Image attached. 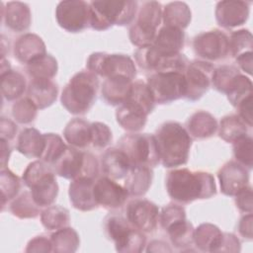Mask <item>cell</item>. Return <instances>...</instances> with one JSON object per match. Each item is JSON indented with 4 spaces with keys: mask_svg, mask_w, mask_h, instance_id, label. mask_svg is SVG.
<instances>
[{
    "mask_svg": "<svg viewBox=\"0 0 253 253\" xmlns=\"http://www.w3.org/2000/svg\"><path fill=\"white\" fill-rule=\"evenodd\" d=\"M166 190L172 200L182 204L210 199L216 194L215 181L211 173L187 168L174 169L167 174Z\"/></svg>",
    "mask_w": 253,
    "mask_h": 253,
    "instance_id": "6da1fadb",
    "label": "cell"
},
{
    "mask_svg": "<svg viewBox=\"0 0 253 253\" xmlns=\"http://www.w3.org/2000/svg\"><path fill=\"white\" fill-rule=\"evenodd\" d=\"M160 163L166 168H176L188 162L192 137L178 122L163 123L154 133Z\"/></svg>",
    "mask_w": 253,
    "mask_h": 253,
    "instance_id": "7a4b0ae2",
    "label": "cell"
},
{
    "mask_svg": "<svg viewBox=\"0 0 253 253\" xmlns=\"http://www.w3.org/2000/svg\"><path fill=\"white\" fill-rule=\"evenodd\" d=\"M99 80L89 70L75 73L62 90L60 101L62 106L73 115H84L97 99Z\"/></svg>",
    "mask_w": 253,
    "mask_h": 253,
    "instance_id": "3957f363",
    "label": "cell"
},
{
    "mask_svg": "<svg viewBox=\"0 0 253 253\" xmlns=\"http://www.w3.org/2000/svg\"><path fill=\"white\" fill-rule=\"evenodd\" d=\"M89 5V26L96 31H106L114 25L132 24L138 9V2L133 0L91 1Z\"/></svg>",
    "mask_w": 253,
    "mask_h": 253,
    "instance_id": "277c9868",
    "label": "cell"
},
{
    "mask_svg": "<svg viewBox=\"0 0 253 253\" xmlns=\"http://www.w3.org/2000/svg\"><path fill=\"white\" fill-rule=\"evenodd\" d=\"M104 231L115 243L116 250L124 253H139L144 250L146 237L126 217L119 214L108 215L104 220Z\"/></svg>",
    "mask_w": 253,
    "mask_h": 253,
    "instance_id": "5b68a950",
    "label": "cell"
},
{
    "mask_svg": "<svg viewBox=\"0 0 253 253\" xmlns=\"http://www.w3.org/2000/svg\"><path fill=\"white\" fill-rule=\"evenodd\" d=\"M162 6L157 1H144L137 9L136 20L128 30L130 42L140 47L153 44L162 21Z\"/></svg>",
    "mask_w": 253,
    "mask_h": 253,
    "instance_id": "8992f818",
    "label": "cell"
},
{
    "mask_svg": "<svg viewBox=\"0 0 253 253\" xmlns=\"http://www.w3.org/2000/svg\"><path fill=\"white\" fill-rule=\"evenodd\" d=\"M55 174L69 180L94 179L99 174L97 158L90 152L75 147H66L61 156L51 165Z\"/></svg>",
    "mask_w": 253,
    "mask_h": 253,
    "instance_id": "52a82bcc",
    "label": "cell"
},
{
    "mask_svg": "<svg viewBox=\"0 0 253 253\" xmlns=\"http://www.w3.org/2000/svg\"><path fill=\"white\" fill-rule=\"evenodd\" d=\"M118 148L126 155L131 168H152L160 163L155 137L152 134L127 133L120 138Z\"/></svg>",
    "mask_w": 253,
    "mask_h": 253,
    "instance_id": "ba28073f",
    "label": "cell"
},
{
    "mask_svg": "<svg viewBox=\"0 0 253 253\" xmlns=\"http://www.w3.org/2000/svg\"><path fill=\"white\" fill-rule=\"evenodd\" d=\"M86 66L90 72L104 78L123 76L132 80L136 76L134 61L123 53L93 52L89 55Z\"/></svg>",
    "mask_w": 253,
    "mask_h": 253,
    "instance_id": "9c48e42d",
    "label": "cell"
},
{
    "mask_svg": "<svg viewBox=\"0 0 253 253\" xmlns=\"http://www.w3.org/2000/svg\"><path fill=\"white\" fill-rule=\"evenodd\" d=\"M156 104H169L184 98L186 83L184 73L180 72H154L146 81Z\"/></svg>",
    "mask_w": 253,
    "mask_h": 253,
    "instance_id": "30bf717a",
    "label": "cell"
},
{
    "mask_svg": "<svg viewBox=\"0 0 253 253\" xmlns=\"http://www.w3.org/2000/svg\"><path fill=\"white\" fill-rule=\"evenodd\" d=\"M135 62L144 71L180 72L184 73L189 60L180 53L174 55H160L150 46L137 48L134 52Z\"/></svg>",
    "mask_w": 253,
    "mask_h": 253,
    "instance_id": "8fae6325",
    "label": "cell"
},
{
    "mask_svg": "<svg viewBox=\"0 0 253 253\" xmlns=\"http://www.w3.org/2000/svg\"><path fill=\"white\" fill-rule=\"evenodd\" d=\"M213 65L209 61L193 60L188 63L184 78L186 83L185 99L194 102L201 99L211 88Z\"/></svg>",
    "mask_w": 253,
    "mask_h": 253,
    "instance_id": "7c38bea8",
    "label": "cell"
},
{
    "mask_svg": "<svg viewBox=\"0 0 253 253\" xmlns=\"http://www.w3.org/2000/svg\"><path fill=\"white\" fill-rule=\"evenodd\" d=\"M90 5L83 0H66L57 4L56 22L69 33H79L89 26Z\"/></svg>",
    "mask_w": 253,
    "mask_h": 253,
    "instance_id": "4fadbf2b",
    "label": "cell"
},
{
    "mask_svg": "<svg viewBox=\"0 0 253 253\" xmlns=\"http://www.w3.org/2000/svg\"><path fill=\"white\" fill-rule=\"evenodd\" d=\"M193 48L195 53L205 60H220L229 53L228 37L219 30L203 32L194 38Z\"/></svg>",
    "mask_w": 253,
    "mask_h": 253,
    "instance_id": "5bb4252c",
    "label": "cell"
},
{
    "mask_svg": "<svg viewBox=\"0 0 253 253\" xmlns=\"http://www.w3.org/2000/svg\"><path fill=\"white\" fill-rule=\"evenodd\" d=\"M127 220L142 232H152L159 221L158 207L145 199L130 201L126 209Z\"/></svg>",
    "mask_w": 253,
    "mask_h": 253,
    "instance_id": "9a60e30c",
    "label": "cell"
},
{
    "mask_svg": "<svg viewBox=\"0 0 253 253\" xmlns=\"http://www.w3.org/2000/svg\"><path fill=\"white\" fill-rule=\"evenodd\" d=\"M220 191L225 196L235 197L249 186V170L237 161L226 162L217 172Z\"/></svg>",
    "mask_w": 253,
    "mask_h": 253,
    "instance_id": "2e32d148",
    "label": "cell"
},
{
    "mask_svg": "<svg viewBox=\"0 0 253 253\" xmlns=\"http://www.w3.org/2000/svg\"><path fill=\"white\" fill-rule=\"evenodd\" d=\"M94 193L98 205L111 210L122 208L129 196L125 187L107 176L95 181Z\"/></svg>",
    "mask_w": 253,
    "mask_h": 253,
    "instance_id": "e0dca14e",
    "label": "cell"
},
{
    "mask_svg": "<svg viewBox=\"0 0 253 253\" xmlns=\"http://www.w3.org/2000/svg\"><path fill=\"white\" fill-rule=\"evenodd\" d=\"M249 2L224 0L216 3L215 20L225 29H231L245 24L249 17Z\"/></svg>",
    "mask_w": 253,
    "mask_h": 253,
    "instance_id": "ac0fdd59",
    "label": "cell"
},
{
    "mask_svg": "<svg viewBox=\"0 0 253 253\" xmlns=\"http://www.w3.org/2000/svg\"><path fill=\"white\" fill-rule=\"evenodd\" d=\"M94 179L78 178L72 180L69 185L68 195L72 206L81 211H89L99 205L94 193Z\"/></svg>",
    "mask_w": 253,
    "mask_h": 253,
    "instance_id": "d6986e66",
    "label": "cell"
},
{
    "mask_svg": "<svg viewBox=\"0 0 253 253\" xmlns=\"http://www.w3.org/2000/svg\"><path fill=\"white\" fill-rule=\"evenodd\" d=\"M44 54H46L45 44L36 34H24L14 43V56L20 63L28 65Z\"/></svg>",
    "mask_w": 253,
    "mask_h": 253,
    "instance_id": "ffe728a7",
    "label": "cell"
},
{
    "mask_svg": "<svg viewBox=\"0 0 253 253\" xmlns=\"http://www.w3.org/2000/svg\"><path fill=\"white\" fill-rule=\"evenodd\" d=\"M2 19L5 26L13 32L27 31L32 22V14L28 4L20 1L2 3Z\"/></svg>",
    "mask_w": 253,
    "mask_h": 253,
    "instance_id": "44dd1931",
    "label": "cell"
},
{
    "mask_svg": "<svg viewBox=\"0 0 253 253\" xmlns=\"http://www.w3.org/2000/svg\"><path fill=\"white\" fill-rule=\"evenodd\" d=\"M185 43V33L183 30L163 26L157 32L152 47L160 55H174L180 53Z\"/></svg>",
    "mask_w": 253,
    "mask_h": 253,
    "instance_id": "7402d4cb",
    "label": "cell"
},
{
    "mask_svg": "<svg viewBox=\"0 0 253 253\" xmlns=\"http://www.w3.org/2000/svg\"><path fill=\"white\" fill-rule=\"evenodd\" d=\"M57 93L58 87L51 79H31L27 87V97L40 110L51 106L57 98Z\"/></svg>",
    "mask_w": 253,
    "mask_h": 253,
    "instance_id": "603a6c76",
    "label": "cell"
},
{
    "mask_svg": "<svg viewBox=\"0 0 253 253\" xmlns=\"http://www.w3.org/2000/svg\"><path fill=\"white\" fill-rule=\"evenodd\" d=\"M146 112L137 104L126 101L116 111L118 124L126 130L135 132L141 130L147 122Z\"/></svg>",
    "mask_w": 253,
    "mask_h": 253,
    "instance_id": "cb8c5ba5",
    "label": "cell"
},
{
    "mask_svg": "<svg viewBox=\"0 0 253 253\" xmlns=\"http://www.w3.org/2000/svg\"><path fill=\"white\" fill-rule=\"evenodd\" d=\"M131 86L132 80L126 77L106 78L102 84V98L108 105L121 106L127 100Z\"/></svg>",
    "mask_w": 253,
    "mask_h": 253,
    "instance_id": "d4e9b609",
    "label": "cell"
},
{
    "mask_svg": "<svg viewBox=\"0 0 253 253\" xmlns=\"http://www.w3.org/2000/svg\"><path fill=\"white\" fill-rule=\"evenodd\" d=\"M103 173L111 179L125 178L131 166L126 155L118 147L107 149L101 157Z\"/></svg>",
    "mask_w": 253,
    "mask_h": 253,
    "instance_id": "484cf974",
    "label": "cell"
},
{
    "mask_svg": "<svg viewBox=\"0 0 253 253\" xmlns=\"http://www.w3.org/2000/svg\"><path fill=\"white\" fill-rule=\"evenodd\" d=\"M215 118L207 111H197L190 116L186 123V129L191 136L198 139L209 138L217 130Z\"/></svg>",
    "mask_w": 253,
    "mask_h": 253,
    "instance_id": "4316f807",
    "label": "cell"
},
{
    "mask_svg": "<svg viewBox=\"0 0 253 253\" xmlns=\"http://www.w3.org/2000/svg\"><path fill=\"white\" fill-rule=\"evenodd\" d=\"M54 174V172L47 174L30 187L33 199L40 208L48 207L56 200L58 195V185Z\"/></svg>",
    "mask_w": 253,
    "mask_h": 253,
    "instance_id": "83f0119b",
    "label": "cell"
},
{
    "mask_svg": "<svg viewBox=\"0 0 253 253\" xmlns=\"http://www.w3.org/2000/svg\"><path fill=\"white\" fill-rule=\"evenodd\" d=\"M44 149V136L35 127L24 128L18 137L17 150L28 158H41Z\"/></svg>",
    "mask_w": 253,
    "mask_h": 253,
    "instance_id": "f1b7e54d",
    "label": "cell"
},
{
    "mask_svg": "<svg viewBox=\"0 0 253 253\" xmlns=\"http://www.w3.org/2000/svg\"><path fill=\"white\" fill-rule=\"evenodd\" d=\"M63 136L72 147L86 148L91 145V124L84 119L75 118L64 127Z\"/></svg>",
    "mask_w": 253,
    "mask_h": 253,
    "instance_id": "f546056e",
    "label": "cell"
},
{
    "mask_svg": "<svg viewBox=\"0 0 253 253\" xmlns=\"http://www.w3.org/2000/svg\"><path fill=\"white\" fill-rule=\"evenodd\" d=\"M223 232L212 223H202L194 231V243L204 252H218Z\"/></svg>",
    "mask_w": 253,
    "mask_h": 253,
    "instance_id": "4dcf8cb0",
    "label": "cell"
},
{
    "mask_svg": "<svg viewBox=\"0 0 253 253\" xmlns=\"http://www.w3.org/2000/svg\"><path fill=\"white\" fill-rule=\"evenodd\" d=\"M153 179V171L149 167H133L130 168L126 176L125 188L129 196H143L151 186Z\"/></svg>",
    "mask_w": 253,
    "mask_h": 253,
    "instance_id": "1f68e13d",
    "label": "cell"
},
{
    "mask_svg": "<svg viewBox=\"0 0 253 253\" xmlns=\"http://www.w3.org/2000/svg\"><path fill=\"white\" fill-rule=\"evenodd\" d=\"M192 13L185 2L174 1L168 3L162 10V21L164 26L185 29L189 26Z\"/></svg>",
    "mask_w": 253,
    "mask_h": 253,
    "instance_id": "d6a6232c",
    "label": "cell"
},
{
    "mask_svg": "<svg viewBox=\"0 0 253 253\" xmlns=\"http://www.w3.org/2000/svg\"><path fill=\"white\" fill-rule=\"evenodd\" d=\"M24 75L15 70H8L1 73V93L7 101H13L24 94L27 88Z\"/></svg>",
    "mask_w": 253,
    "mask_h": 253,
    "instance_id": "836d02e7",
    "label": "cell"
},
{
    "mask_svg": "<svg viewBox=\"0 0 253 253\" xmlns=\"http://www.w3.org/2000/svg\"><path fill=\"white\" fill-rule=\"evenodd\" d=\"M52 252L72 253L77 250L80 244L78 233L71 227H63L55 230L50 235Z\"/></svg>",
    "mask_w": 253,
    "mask_h": 253,
    "instance_id": "e575fe53",
    "label": "cell"
},
{
    "mask_svg": "<svg viewBox=\"0 0 253 253\" xmlns=\"http://www.w3.org/2000/svg\"><path fill=\"white\" fill-rule=\"evenodd\" d=\"M218 135L226 142H233L247 134L246 124L237 115H227L220 120Z\"/></svg>",
    "mask_w": 253,
    "mask_h": 253,
    "instance_id": "d590c367",
    "label": "cell"
},
{
    "mask_svg": "<svg viewBox=\"0 0 253 253\" xmlns=\"http://www.w3.org/2000/svg\"><path fill=\"white\" fill-rule=\"evenodd\" d=\"M165 231L168 233L172 244L176 248L183 250L186 247H190L194 243L195 228L187 219L173 223Z\"/></svg>",
    "mask_w": 253,
    "mask_h": 253,
    "instance_id": "8d00e7d4",
    "label": "cell"
},
{
    "mask_svg": "<svg viewBox=\"0 0 253 253\" xmlns=\"http://www.w3.org/2000/svg\"><path fill=\"white\" fill-rule=\"evenodd\" d=\"M57 69L56 59L47 53L27 65V73L31 79H51L56 75Z\"/></svg>",
    "mask_w": 253,
    "mask_h": 253,
    "instance_id": "74e56055",
    "label": "cell"
},
{
    "mask_svg": "<svg viewBox=\"0 0 253 253\" xmlns=\"http://www.w3.org/2000/svg\"><path fill=\"white\" fill-rule=\"evenodd\" d=\"M41 221L47 230L66 227L70 221L69 211L61 206H48L41 213Z\"/></svg>",
    "mask_w": 253,
    "mask_h": 253,
    "instance_id": "f35d334b",
    "label": "cell"
},
{
    "mask_svg": "<svg viewBox=\"0 0 253 253\" xmlns=\"http://www.w3.org/2000/svg\"><path fill=\"white\" fill-rule=\"evenodd\" d=\"M10 211L19 218H35L40 214V207L35 203L32 193L25 191L9 207Z\"/></svg>",
    "mask_w": 253,
    "mask_h": 253,
    "instance_id": "ab89813d",
    "label": "cell"
},
{
    "mask_svg": "<svg viewBox=\"0 0 253 253\" xmlns=\"http://www.w3.org/2000/svg\"><path fill=\"white\" fill-rule=\"evenodd\" d=\"M126 101H130L139 105L147 115H149L154 110L156 104L149 87L146 83L140 80L132 82L131 90Z\"/></svg>",
    "mask_w": 253,
    "mask_h": 253,
    "instance_id": "60d3db41",
    "label": "cell"
},
{
    "mask_svg": "<svg viewBox=\"0 0 253 253\" xmlns=\"http://www.w3.org/2000/svg\"><path fill=\"white\" fill-rule=\"evenodd\" d=\"M21 189L20 178L7 167L1 168L0 172V190L2 209L5 204L13 200Z\"/></svg>",
    "mask_w": 253,
    "mask_h": 253,
    "instance_id": "b9f144b4",
    "label": "cell"
},
{
    "mask_svg": "<svg viewBox=\"0 0 253 253\" xmlns=\"http://www.w3.org/2000/svg\"><path fill=\"white\" fill-rule=\"evenodd\" d=\"M240 70L233 65H221L214 68L211 86L218 92L226 94L235 78L240 74Z\"/></svg>",
    "mask_w": 253,
    "mask_h": 253,
    "instance_id": "7bdbcfd3",
    "label": "cell"
},
{
    "mask_svg": "<svg viewBox=\"0 0 253 253\" xmlns=\"http://www.w3.org/2000/svg\"><path fill=\"white\" fill-rule=\"evenodd\" d=\"M225 95L227 96L230 104L236 108L244 99L252 96V82L250 78L240 73L235 78Z\"/></svg>",
    "mask_w": 253,
    "mask_h": 253,
    "instance_id": "ee69618b",
    "label": "cell"
},
{
    "mask_svg": "<svg viewBox=\"0 0 253 253\" xmlns=\"http://www.w3.org/2000/svg\"><path fill=\"white\" fill-rule=\"evenodd\" d=\"M229 53L233 57H237L245 52L252 51L253 37L252 34L245 29L234 31L228 39Z\"/></svg>",
    "mask_w": 253,
    "mask_h": 253,
    "instance_id": "f6af8a7d",
    "label": "cell"
},
{
    "mask_svg": "<svg viewBox=\"0 0 253 253\" xmlns=\"http://www.w3.org/2000/svg\"><path fill=\"white\" fill-rule=\"evenodd\" d=\"M44 149L41 160L52 165L64 152L66 145L56 133H44Z\"/></svg>",
    "mask_w": 253,
    "mask_h": 253,
    "instance_id": "bcb514c9",
    "label": "cell"
},
{
    "mask_svg": "<svg viewBox=\"0 0 253 253\" xmlns=\"http://www.w3.org/2000/svg\"><path fill=\"white\" fill-rule=\"evenodd\" d=\"M38 114V108L28 97L16 101L12 106V116L19 124L27 125L35 121Z\"/></svg>",
    "mask_w": 253,
    "mask_h": 253,
    "instance_id": "7dc6e473",
    "label": "cell"
},
{
    "mask_svg": "<svg viewBox=\"0 0 253 253\" xmlns=\"http://www.w3.org/2000/svg\"><path fill=\"white\" fill-rule=\"evenodd\" d=\"M252 137L248 134L241 136L233 141V155L238 163L243 165L248 170L253 166L252 155Z\"/></svg>",
    "mask_w": 253,
    "mask_h": 253,
    "instance_id": "c3c4849f",
    "label": "cell"
},
{
    "mask_svg": "<svg viewBox=\"0 0 253 253\" xmlns=\"http://www.w3.org/2000/svg\"><path fill=\"white\" fill-rule=\"evenodd\" d=\"M112 138V131L106 124L101 122L91 123V146L103 149L111 143Z\"/></svg>",
    "mask_w": 253,
    "mask_h": 253,
    "instance_id": "681fc988",
    "label": "cell"
},
{
    "mask_svg": "<svg viewBox=\"0 0 253 253\" xmlns=\"http://www.w3.org/2000/svg\"><path fill=\"white\" fill-rule=\"evenodd\" d=\"M183 219H187L185 209L176 204H169L165 206L159 212V222L164 230L173 223Z\"/></svg>",
    "mask_w": 253,
    "mask_h": 253,
    "instance_id": "f907efd6",
    "label": "cell"
},
{
    "mask_svg": "<svg viewBox=\"0 0 253 253\" xmlns=\"http://www.w3.org/2000/svg\"><path fill=\"white\" fill-rule=\"evenodd\" d=\"M235 204L239 211L247 213H252V188L247 186L235 196Z\"/></svg>",
    "mask_w": 253,
    "mask_h": 253,
    "instance_id": "816d5d0a",
    "label": "cell"
},
{
    "mask_svg": "<svg viewBox=\"0 0 253 253\" xmlns=\"http://www.w3.org/2000/svg\"><path fill=\"white\" fill-rule=\"evenodd\" d=\"M26 252H52L51 241L45 236H36L29 241Z\"/></svg>",
    "mask_w": 253,
    "mask_h": 253,
    "instance_id": "f5cc1de1",
    "label": "cell"
},
{
    "mask_svg": "<svg viewBox=\"0 0 253 253\" xmlns=\"http://www.w3.org/2000/svg\"><path fill=\"white\" fill-rule=\"evenodd\" d=\"M237 116L246 124L248 127L252 126V96L244 99L236 107Z\"/></svg>",
    "mask_w": 253,
    "mask_h": 253,
    "instance_id": "db71d44e",
    "label": "cell"
},
{
    "mask_svg": "<svg viewBox=\"0 0 253 253\" xmlns=\"http://www.w3.org/2000/svg\"><path fill=\"white\" fill-rule=\"evenodd\" d=\"M240 241L232 233H223L218 252H239Z\"/></svg>",
    "mask_w": 253,
    "mask_h": 253,
    "instance_id": "11a10c76",
    "label": "cell"
},
{
    "mask_svg": "<svg viewBox=\"0 0 253 253\" xmlns=\"http://www.w3.org/2000/svg\"><path fill=\"white\" fill-rule=\"evenodd\" d=\"M16 132H17L16 124L11 120L2 117L0 120L1 139H5V140L9 141L15 137Z\"/></svg>",
    "mask_w": 253,
    "mask_h": 253,
    "instance_id": "9f6ffc18",
    "label": "cell"
},
{
    "mask_svg": "<svg viewBox=\"0 0 253 253\" xmlns=\"http://www.w3.org/2000/svg\"><path fill=\"white\" fill-rule=\"evenodd\" d=\"M252 221H253V216L252 213H248L243 215L238 223V231L240 235L246 239L251 240L252 239Z\"/></svg>",
    "mask_w": 253,
    "mask_h": 253,
    "instance_id": "6f0895ef",
    "label": "cell"
},
{
    "mask_svg": "<svg viewBox=\"0 0 253 253\" xmlns=\"http://www.w3.org/2000/svg\"><path fill=\"white\" fill-rule=\"evenodd\" d=\"M236 62L239 67L247 74H252V51L245 52L236 57Z\"/></svg>",
    "mask_w": 253,
    "mask_h": 253,
    "instance_id": "680465c9",
    "label": "cell"
},
{
    "mask_svg": "<svg viewBox=\"0 0 253 253\" xmlns=\"http://www.w3.org/2000/svg\"><path fill=\"white\" fill-rule=\"evenodd\" d=\"M147 252H166L172 251V249L168 246V244L161 240H153L148 244Z\"/></svg>",
    "mask_w": 253,
    "mask_h": 253,
    "instance_id": "91938a15",
    "label": "cell"
},
{
    "mask_svg": "<svg viewBox=\"0 0 253 253\" xmlns=\"http://www.w3.org/2000/svg\"><path fill=\"white\" fill-rule=\"evenodd\" d=\"M0 141H1V168H5L11 154V148L7 140L0 138Z\"/></svg>",
    "mask_w": 253,
    "mask_h": 253,
    "instance_id": "94428289",
    "label": "cell"
}]
</instances>
